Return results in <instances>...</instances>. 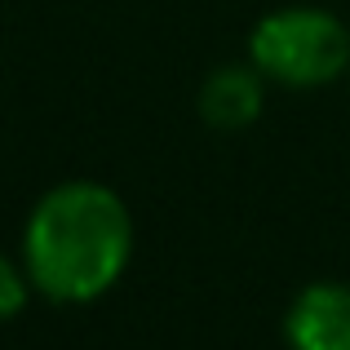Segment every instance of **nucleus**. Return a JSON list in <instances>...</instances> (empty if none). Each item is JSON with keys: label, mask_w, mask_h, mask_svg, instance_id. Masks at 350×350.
<instances>
[{"label": "nucleus", "mask_w": 350, "mask_h": 350, "mask_svg": "<svg viewBox=\"0 0 350 350\" xmlns=\"http://www.w3.org/2000/svg\"><path fill=\"white\" fill-rule=\"evenodd\" d=\"M137 248L133 208L98 178H67L27 208L18 262L36 297L53 306H89L124 280Z\"/></svg>", "instance_id": "1"}, {"label": "nucleus", "mask_w": 350, "mask_h": 350, "mask_svg": "<svg viewBox=\"0 0 350 350\" xmlns=\"http://www.w3.org/2000/svg\"><path fill=\"white\" fill-rule=\"evenodd\" d=\"M248 62L280 89H324L350 76V27L324 5H280L248 31Z\"/></svg>", "instance_id": "2"}, {"label": "nucleus", "mask_w": 350, "mask_h": 350, "mask_svg": "<svg viewBox=\"0 0 350 350\" xmlns=\"http://www.w3.org/2000/svg\"><path fill=\"white\" fill-rule=\"evenodd\" d=\"M288 350H350V280H310L284 306Z\"/></svg>", "instance_id": "3"}, {"label": "nucleus", "mask_w": 350, "mask_h": 350, "mask_svg": "<svg viewBox=\"0 0 350 350\" xmlns=\"http://www.w3.org/2000/svg\"><path fill=\"white\" fill-rule=\"evenodd\" d=\"M266 111V76L253 62H222L196 89V116L213 133H244Z\"/></svg>", "instance_id": "4"}, {"label": "nucleus", "mask_w": 350, "mask_h": 350, "mask_svg": "<svg viewBox=\"0 0 350 350\" xmlns=\"http://www.w3.org/2000/svg\"><path fill=\"white\" fill-rule=\"evenodd\" d=\"M31 297H36V288H31V280H27L23 262L9 257V253H0V324L18 319Z\"/></svg>", "instance_id": "5"}]
</instances>
